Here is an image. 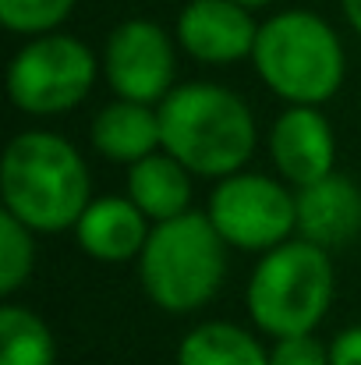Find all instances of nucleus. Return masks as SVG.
<instances>
[{
    "label": "nucleus",
    "mask_w": 361,
    "mask_h": 365,
    "mask_svg": "<svg viewBox=\"0 0 361 365\" xmlns=\"http://www.w3.org/2000/svg\"><path fill=\"white\" fill-rule=\"evenodd\" d=\"M258 78L291 107H319L344 82V46L312 11H283L258 25Z\"/></svg>",
    "instance_id": "nucleus-4"
},
{
    "label": "nucleus",
    "mask_w": 361,
    "mask_h": 365,
    "mask_svg": "<svg viewBox=\"0 0 361 365\" xmlns=\"http://www.w3.org/2000/svg\"><path fill=\"white\" fill-rule=\"evenodd\" d=\"M269 153L283 181H291L294 188L315 185L326 174H333L337 163L333 128L315 107H291L273 121Z\"/></svg>",
    "instance_id": "nucleus-10"
},
{
    "label": "nucleus",
    "mask_w": 361,
    "mask_h": 365,
    "mask_svg": "<svg viewBox=\"0 0 361 365\" xmlns=\"http://www.w3.org/2000/svg\"><path fill=\"white\" fill-rule=\"evenodd\" d=\"M269 365H330V348H323L312 334L280 337L269 351Z\"/></svg>",
    "instance_id": "nucleus-19"
},
{
    "label": "nucleus",
    "mask_w": 361,
    "mask_h": 365,
    "mask_svg": "<svg viewBox=\"0 0 361 365\" xmlns=\"http://www.w3.org/2000/svg\"><path fill=\"white\" fill-rule=\"evenodd\" d=\"M330 365H361V327H347L330 344Z\"/></svg>",
    "instance_id": "nucleus-20"
},
{
    "label": "nucleus",
    "mask_w": 361,
    "mask_h": 365,
    "mask_svg": "<svg viewBox=\"0 0 361 365\" xmlns=\"http://www.w3.org/2000/svg\"><path fill=\"white\" fill-rule=\"evenodd\" d=\"M227 242L213 227L209 213H181L159 220L138 255V277L152 305L163 312H195L224 284Z\"/></svg>",
    "instance_id": "nucleus-3"
},
{
    "label": "nucleus",
    "mask_w": 361,
    "mask_h": 365,
    "mask_svg": "<svg viewBox=\"0 0 361 365\" xmlns=\"http://www.w3.org/2000/svg\"><path fill=\"white\" fill-rule=\"evenodd\" d=\"M333 302V262L315 242H283L262 252L248 280V316L262 334H312Z\"/></svg>",
    "instance_id": "nucleus-5"
},
{
    "label": "nucleus",
    "mask_w": 361,
    "mask_h": 365,
    "mask_svg": "<svg viewBox=\"0 0 361 365\" xmlns=\"http://www.w3.org/2000/svg\"><path fill=\"white\" fill-rule=\"evenodd\" d=\"M103 71L120 100L163 103L174 89V43L156 21L131 18L110 32Z\"/></svg>",
    "instance_id": "nucleus-8"
},
{
    "label": "nucleus",
    "mask_w": 361,
    "mask_h": 365,
    "mask_svg": "<svg viewBox=\"0 0 361 365\" xmlns=\"http://www.w3.org/2000/svg\"><path fill=\"white\" fill-rule=\"evenodd\" d=\"M244 7H266V4H273V0H238Z\"/></svg>",
    "instance_id": "nucleus-22"
},
{
    "label": "nucleus",
    "mask_w": 361,
    "mask_h": 365,
    "mask_svg": "<svg viewBox=\"0 0 361 365\" xmlns=\"http://www.w3.org/2000/svg\"><path fill=\"white\" fill-rule=\"evenodd\" d=\"M344 4V14H347V21L355 25V32L361 36V0H340Z\"/></svg>",
    "instance_id": "nucleus-21"
},
{
    "label": "nucleus",
    "mask_w": 361,
    "mask_h": 365,
    "mask_svg": "<svg viewBox=\"0 0 361 365\" xmlns=\"http://www.w3.org/2000/svg\"><path fill=\"white\" fill-rule=\"evenodd\" d=\"M149 217L131 199H93L75 224V238L85 255L100 262H127L138 259L149 242Z\"/></svg>",
    "instance_id": "nucleus-12"
},
{
    "label": "nucleus",
    "mask_w": 361,
    "mask_h": 365,
    "mask_svg": "<svg viewBox=\"0 0 361 365\" xmlns=\"http://www.w3.org/2000/svg\"><path fill=\"white\" fill-rule=\"evenodd\" d=\"M177 365H269V355L234 323H202L181 341Z\"/></svg>",
    "instance_id": "nucleus-15"
},
{
    "label": "nucleus",
    "mask_w": 361,
    "mask_h": 365,
    "mask_svg": "<svg viewBox=\"0 0 361 365\" xmlns=\"http://www.w3.org/2000/svg\"><path fill=\"white\" fill-rule=\"evenodd\" d=\"M93 145L107 160L117 163H138L156 145H163V128H159V110L152 103H135V100H117L103 107L93 121Z\"/></svg>",
    "instance_id": "nucleus-13"
},
{
    "label": "nucleus",
    "mask_w": 361,
    "mask_h": 365,
    "mask_svg": "<svg viewBox=\"0 0 361 365\" xmlns=\"http://www.w3.org/2000/svg\"><path fill=\"white\" fill-rule=\"evenodd\" d=\"M32 227H25L14 213H0V294H14L28 277L36 262V245H32Z\"/></svg>",
    "instance_id": "nucleus-17"
},
{
    "label": "nucleus",
    "mask_w": 361,
    "mask_h": 365,
    "mask_svg": "<svg viewBox=\"0 0 361 365\" xmlns=\"http://www.w3.org/2000/svg\"><path fill=\"white\" fill-rule=\"evenodd\" d=\"M258 29L238 0H192L177 18V43L202 64H234L251 57Z\"/></svg>",
    "instance_id": "nucleus-9"
},
{
    "label": "nucleus",
    "mask_w": 361,
    "mask_h": 365,
    "mask_svg": "<svg viewBox=\"0 0 361 365\" xmlns=\"http://www.w3.org/2000/svg\"><path fill=\"white\" fill-rule=\"evenodd\" d=\"M209 220L220 238L241 252H269L298 231L294 195L266 174H231L209 195Z\"/></svg>",
    "instance_id": "nucleus-7"
},
{
    "label": "nucleus",
    "mask_w": 361,
    "mask_h": 365,
    "mask_svg": "<svg viewBox=\"0 0 361 365\" xmlns=\"http://www.w3.org/2000/svg\"><path fill=\"white\" fill-rule=\"evenodd\" d=\"M71 7L75 0H0V21L21 36H46L71 14Z\"/></svg>",
    "instance_id": "nucleus-18"
},
{
    "label": "nucleus",
    "mask_w": 361,
    "mask_h": 365,
    "mask_svg": "<svg viewBox=\"0 0 361 365\" xmlns=\"http://www.w3.org/2000/svg\"><path fill=\"white\" fill-rule=\"evenodd\" d=\"M156 110L163 149L199 178H231L255 153V118L238 93L224 86H177Z\"/></svg>",
    "instance_id": "nucleus-2"
},
{
    "label": "nucleus",
    "mask_w": 361,
    "mask_h": 365,
    "mask_svg": "<svg viewBox=\"0 0 361 365\" xmlns=\"http://www.w3.org/2000/svg\"><path fill=\"white\" fill-rule=\"evenodd\" d=\"M96 82V57L75 36L46 32L14 53L7 68V96L25 114H68Z\"/></svg>",
    "instance_id": "nucleus-6"
},
{
    "label": "nucleus",
    "mask_w": 361,
    "mask_h": 365,
    "mask_svg": "<svg viewBox=\"0 0 361 365\" xmlns=\"http://www.w3.org/2000/svg\"><path fill=\"white\" fill-rule=\"evenodd\" d=\"M298 235L323 248H340L361 235V188L347 174H326L298 188Z\"/></svg>",
    "instance_id": "nucleus-11"
},
{
    "label": "nucleus",
    "mask_w": 361,
    "mask_h": 365,
    "mask_svg": "<svg viewBox=\"0 0 361 365\" xmlns=\"http://www.w3.org/2000/svg\"><path fill=\"white\" fill-rule=\"evenodd\" d=\"M4 210L39 235L75 231L89 199V170L78 149L53 131H21L0 163Z\"/></svg>",
    "instance_id": "nucleus-1"
},
{
    "label": "nucleus",
    "mask_w": 361,
    "mask_h": 365,
    "mask_svg": "<svg viewBox=\"0 0 361 365\" xmlns=\"http://www.w3.org/2000/svg\"><path fill=\"white\" fill-rule=\"evenodd\" d=\"M127 199L149 220H174L188 213L192 202V170L170 153H149L127 167Z\"/></svg>",
    "instance_id": "nucleus-14"
},
{
    "label": "nucleus",
    "mask_w": 361,
    "mask_h": 365,
    "mask_svg": "<svg viewBox=\"0 0 361 365\" xmlns=\"http://www.w3.org/2000/svg\"><path fill=\"white\" fill-rule=\"evenodd\" d=\"M57 344L50 327L21 309V305H4L0 309V365H53Z\"/></svg>",
    "instance_id": "nucleus-16"
}]
</instances>
